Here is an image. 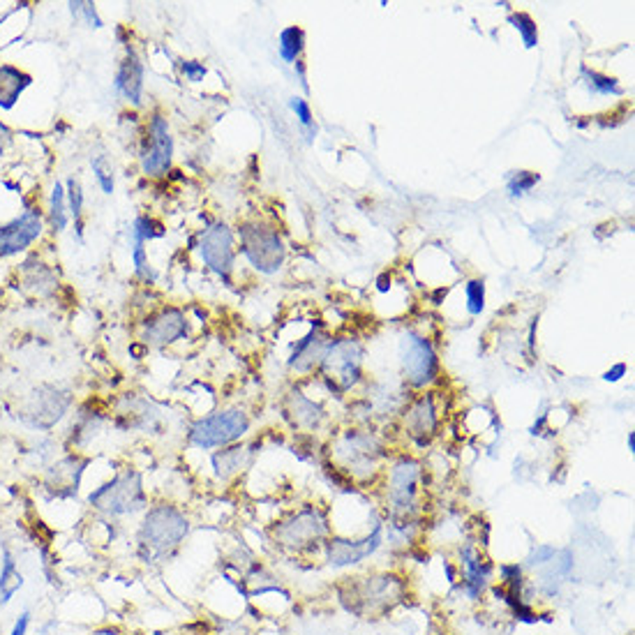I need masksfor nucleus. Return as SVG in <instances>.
Returning a JSON list of instances; mask_svg holds the SVG:
<instances>
[{"mask_svg":"<svg viewBox=\"0 0 635 635\" xmlns=\"http://www.w3.org/2000/svg\"><path fill=\"white\" fill-rule=\"evenodd\" d=\"M405 580L393 573H367L344 577L337 587L340 601L356 617H381L391 612L405 598Z\"/></svg>","mask_w":635,"mask_h":635,"instance_id":"1","label":"nucleus"},{"mask_svg":"<svg viewBox=\"0 0 635 635\" xmlns=\"http://www.w3.org/2000/svg\"><path fill=\"white\" fill-rule=\"evenodd\" d=\"M492 580V564L479 547L467 543L460 550V589L471 601H479Z\"/></svg>","mask_w":635,"mask_h":635,"instance_id":"16","label":"nucleus"},{"mask_svg":"<svg viewBox=\"0 0 635 635\" xmlns=\"http://www.w3.org/2000/svg\"><path fill=\"white\" fill-rule=\"evenodd\" d=\"M629 450L630 453L635 450V432H629Z\"/></svg>","mask_w":635,"mask_h":635,"instance_id":"44","label":"nucleus"},{"mask_svg":"<svg viewBox=\"0 0 635 635\" xmlns=\"http://www.w3.org/2000/svg\"><path fill=\"white\" fill-rule=\"evenodd\" d=\"M181 69H183V74H185L187 81H192V83H199L201 79L206 77V65L199 63V60H183Z\"/></svg>","mask_w":635,"mask_h":635,"instance_id":"40","label":"nucleus"},{"mask_svg":"<svg viewBox=\"0 0 635 635\" xmlns=\"http://www.w3.org/2000/svg\"><path fill=\"white\" fill-rule=\"evenodd\" d=\"M402 375L411 388L432 386L439 376V356L428 337L407 333L402 337Z\"/></svg>","mask_w":635,"mask_h":635,"instance_id":"11","label":"nucleus"},{"mask_svg":"<svg viewBox=\"0 0 635 635\" xmlns=\"http://www.w3.org/2000/svg\"><path fill=\"white\" fill-rule=\"evenodd\" d=\"M280 56H282L284 63H299L301 54L305 49V33L301 26H287V28L280 33Z\"/></svg>","mask_w":635,"mask_h":635,"instance_id":"26","label":"nucleus"},{"mask_svg":"<svg viewBox=\"0 0 635 635\" xmlns=\"http://www.w3.org/2000/svg\"><path fill=\"white\" fill-rule=\"evenodd\" d=\"M132 264H134V273L139 275L146 282H153L155 280V270L151 269V261H148V252L143 248V243H132Z\"/></svg>","mask_w":635,"mask_h":635,"instance_id":"36","label":"nucleus"},{"mask_svg":"<svg viewBox=\"0 0 635 635\" xmlns=\"http://www.w3.org/2000/svg\"><path fill=\"white\" fill-rule=\"evenodd\" d=\"M555 557H557V550L553 545H538L532 555H529L527 564L529 566H547L553 564Z\"/></svg>","mask_w":635,"mask_h":635,"instance_id":"39","label":"nucleus"},{"mask_svg":"<svg viewBox=\"0 0 635 635\" xmlns=\"http://www.w3.org/2000/svg\"><path fill=\"white\" fill-rule=\"evenodd\" d=\"M249 460H252L249 446H231V449L217 450V453L213 455V467H216L220 479H229V476L243 471L249 464Z\"/></svg>","mask_w":635,"mask_h":635,"instance_id":"24","label":"nucleus"},{"mask_svg":"<svg viewBox=\"0 0 635 635\" xmlns=\"http://www.w3.org/2000/svg\"><path fill=\"white\" fill-rule=\"evenodd\" d=\"M69 407H72V393L68 388L45 384L33 388V393L26 397L19 418L33 430H51L58 420H63Z\"/></svg>","mask_w":635,"mask_h":635,"instance_id":"8","label":"nucleus"},{"mask_svg":"<svg viewBox=\"0 0 635 635\" xmlns=\"http://www.w3.org/2000/svg\"><path fill=\"white\" fill-rule=\"evenodd\" d=\"M624 375H626V363H617L615 367H610V370H608L606 375H603V379H606V381H619Z\"/></svg>","mask_w":635,"mask_h":635,"instance_id":"42","label":"nucleus"},{"mask_svg":"<svg viewBox=\"0 0 635 635\" xmlns=\"http://www.w3.org/2000/svg\"><path fill=\"white\" fill-rule=\"evenodd\" d=\"M90 166H93V174L98 178V185L102 187L104 195H113V187H116V174H113V162L109 160L104 153L95 155L90 160Z\"/></svg>","mask_w":635,"mask_h":635,"instance_id":"31","label":"nucleus"},{"mask_svg":"<svg viewBox=\"0 0 635 635\" xmlns=\"http://www.w3.org/2000/svg\"><path fill=\"white\" fill-rule=\"evenodd\" d=\"M90 506L109 518L132 515L146 506V490L139 471L125 470L113 476L109 483L100 485L89 497Z\"/></svg>","mask_w":635,"mask_h":635,"instance_id":"3","label":"nucleus"},{"mask_svg":"<svg viewBox=\"0 0 635 635\" xmlns=\"http://www.w3.org/2000/svg\"><path fill=\"white\" fill-rule=\"evenodd\" d=\"M199 252L204 264L220 278L229 280L236 264L234 231L225 222H213L199 234Z\"/></svg>","mask_w":635,"mask_h":635,"instance_id":"13","label":"nucleus"},{"mask_svg":"<svg viewBox=\"0 0 635 635\" xmlns=\"http://www.w3.org/2000/svg\"><path fill=\"white\" fill-rule=\"evenodd\" d=\"M289 107L293 109V113H296V118L301 121V125L310 127V132H317V127H314V118H312V109H310V104L305 102L303 98H291L289 100Z\"/></svg>","mask_w":635,"mask_h":635,"instance_id":"38","label":"nucleus"},{"mask_svg":"<svg viewBox=\"0 0 635 635\" xmlns=\"http://www.w3.org/2000/svg\"><path fill=\"white\" fill-rule=\"evenodd\" d=\"M278 545L291 553H312L328 538V518L317 506H305L273 529Z\"/></svg>","mask_w":635,"mask_h":635,"instance_id":"4","label":"nucleus"},{"mask_svg":"<svg viewBox=\"0 0 635 635\" xmlns=\"http://www.w3.org/2000/svg\"><path fill=\"white\" fill-rule=\"evenodd\" d=\"M323 379L335 393H349L363 375V347L356 340H335L322 361Z\"/></svg>","mask_w":635,"mask_h":635,"instance_id":"7","label":"nucleus"},{"mask_svg":"<svg viewBox=\"0 0 635 635\" xmlns=\"http://www.w3.org/2000/svg\"><path fill=\"white\" fill-rule=\"evenodd\" d=\"M337 460L343 462L344 471L354 479H367L375 476L379 470V462L384 458L379 439L370 432L349 430L335 446Z\"/></svg>","mask_w":635,"mask_h":635,"instance_id":"9","label":"nucleus"},{"mask_svg":"<svg viewBox=\"0 0 635 635\" xmlns=\"http://www.w3.org/2000/svg\"><path fill=\"white\" fill-rule=\"evenodd\" d=\"M33 83V77L16 65H0V109H15L24 90Z\"/></svg>","mask_w":635,"mask_h":635,"instance_id":"22","label":"nucleus"},{"mask_svg":"<svg viewBox=\"0 0 635 635\" xmlns=\"http://www.w3.org/2000/svg\"><path fill=\"white\" fill-rule=\"evenodd\" d=\"M508 24L518 30L520 37H523V45L527 47V49H534V47L538 45V26L532 16L524 15V12H518V15L508 16Z\"/></svg>","mask_w":635,"mask_h":635,"instance_id":"33","label":"nucleus"},{"mask_svg":"<svg viewBox=\"0 0 635 635\" xmlns=\"http://www.w3.org/2000/svg\"><path fill=\"white\" fill-rule=\"evenodd\" d=\"M249 430V416L238 407L220 409L204 418L195 420L187 432V439L196 449H217L238 441Z\"/></svg>","mask_w":635,"mask_h":635,"instance_id":"5","label":"nucleus"},{"mask_svg":"<svg viewBox=\"0 0 635 635\" xmlns=\"http://www.w3.org/2000/svg\"><path fill=\"white\" fill-rule=\"evenodd\" d=\"M190 532L185 513L176 506H153L139 527V550L143 559H164L174 555Z\"/></svg>","mask_w":635,"mask_h":635,"instance_id":"2","label":"nucleus"},{"mask_svg":"<svg viewBox=\"0 0 635 635\" xmlns=\"http://www.w3.org/2000/svg\"><path fill=\"white\" fill-rule=\"evenodd\" d=\"M381 541H384V534H381V524H376L372 529V534H367L365 538H340L333 536L326 538L323 547H326V559L333 568H344L354 566V564H361L363 559H367L370 555H375L379 550Z\"/></svg>","mask_w":635,"mask_h":635,"instance_id":"15","label":"nucleus"},{"mask_svg":"<svg viewBox=\"0 0 635 635\" xmlns=\"http://www.w3.org/2000/svg\"><path fill=\"white\" fill-rule=\"evenodd\" d=\"M113 89L118 95H122L125 102L132 107H139L143 100V65L139 60L137 51L132 47L125 49V58L121 60L116 69V79H113Z\"/></svg>","mask_w":635,"mask_h":635,"instance_id":"19","label":"nucleus"},{"mask_svg":"<svg viewBox=\"0 0 635 635\" xmlns=\"http://www.w3.org/2000/svg\"><path fill=\"white\" fill-rule=\"evenodd\" d=\"M12 143V130L5 125V122L0 121V155L7 151V146Z\"/></svg>","mask_w":635,"mask_h":635,"instance_id":"41","label":"nucleus"},{"mask_svg":"<svg viewBox=\"0 0 635 635\" xmlns=\"http://www.w3.org/2000/svg\"><path fill=\"white\" fill-rule=\"evenodd\" d=\"M187 335V319L178 308H164L143 323V343L166 347Z\"/></svg>","mask_w":635,"mask_h":635,"instance_id":"17","label":"nucleus"},{"mask_svg":"<svg viewBox=\"0 0 635 635\" xmlns=\"http://www.w3.org/2000/svg\"><path fill=\"white\" fill-rule=\"evenodd\" d=\"M28 624H30V615L28 612H24V615L16 619L15 629H12V635H26V630H28Z\"/></svg>","mask_w":635,"mask_h":635,"instance_id":"43","label":"nucleus"},{"mask_svg":"<svg viewBox=\"0 0 635 635\" xmlns=\"http://www.w3.org/2000/svg\"><path fill=\"white\" fill-rule=\"evenodd\" d=\"M289 416H291L296 426L314 428L322 420L323 411L312 400L301 396V393H293L291 400H289Z\"/></svg>","mask_w":635,"mask_h":635,"instance_id":"25","label":"nucleus"},{"mask_svg":"<svg viewBox=\"0 0 635 635\" xmlns=\"http://www.w3.org/2000/svg\"><path fill=\"white\" fill-rule=\"evenodd\" d=\"M418 483H420V464L411 458L397 460L388 474L386 502L391 508L393 518L407 523L418 508Z\"/></svg>","mask_w":635,"mask_h":635,"instance_id":"10","label":"nucleus"},{"mask_svg":"<svg viewBox=\"0 0 635 635\" xmlns=\"http://www.w3.org/2000/svg\"><path fill=\"white\" fill-rule=\"evenodd\" d=\"M582 79L587 81V86H589L594 93L598 95H621V86L617 83V79L608 77V74L601 72H594V69H587L582 68Z\"/></svg>","mask_w":635,"mask_h":635,"instance_id":"32","label":"nucleus"},{"mask_svg":"<svg viewBox=\"0 0 635 635\" xmlns=\"http://www.w3.org/2000/svg\"><path fill=\"white\" fill-rule=\"evenodd\" d=\"M240 252L259 273H278L287 259V248L278 231L261 222H248L238 229Z\"/></svg>","mask_w":635,"mask_h":635,"instance_id":"6","label":"nucleus"},{"mask_svg":"<svg viewBox=\"0 0 635 635\" xmlns=\"http://www.w3.org/2000/svg\"><path fill=\"white\" fill-rule=\"evenodd\" d=\"M541 181L536 172H513V176L508 178V192L513 196H523L532 190L536 183Z\"/></svg>","mask_w":635,"mask_h":635,"instance_id":"35","label":"nucleus"},{"mask_svg":"<svg viewBox=\"0 0 635 635\" xmlns=\"http://www.w3.org/2000/svg\"><path fill=\"white\" fill-rule=\"evenodd\" d=\"M65 196H68V210L69 217L74 220V229H77V236L81 238L83 236V187L79 183V178H68V187H65Z\"/></svg>","mask_w":635,"mask_h":635,"instance_id":"29","label":"nucleus"},{"mask_svg":"<svg viewBox=\"0 0 635 635\" xmlns=\"http://www.w3.org/2000/svg\"><path fill=\"white\" fill-rule=\"evenodd\" d=\"M437 428H439V414H437L432 393L416 397L405 409V430L409 432V437L416 444H430L432 437L437 435Z\"/></svg>","mask_w":635,"mask_h":635,"instance_id":"18","label":"nucleus"},{"mask_svg":"<svg viewBox=\"0 0 635 635\" xmlns=\"http://www.w3.org/2000/svg\"><path fill=\"white\" fill-rule=\"evenodd\" d=\"M19 278L26 291H30L37 299H49L51 293L56 291V287H58V275L45 261L37 259V257H28L21 264Z\"/></svg>","mask_w":635,"mask_h":635,"instance_id":"21","label":"nucleus"},{"mask_svg":"<svg viewBox=\"0 0 635 635\" xmlns=\"http://www.w3.org/2000/svg\"><path fill=\"white\" fill-rule=\"evenodd\" d=\"M464 301H467V312L481 314L485 308V282L483 280H470L464 284Z\"/></svg>","mask_w":635,"mask_h":635,"instance_id":"34","label":"nucleus"},{"mask_svg":"<svg viewBox=\"0 0 635 635\" xmlns=\"http://www.w3.org/2000/svg\"><path fill=\"white\" fill-rule=\"evenodd\" d=\"M69 12H72L74 19H81L90 28H102V19L98 16L93 3H69Z\"/></svg>","mask_w":635,"mask_h":635,"instance_id":"37","label":"nucleus"},{"mask_svg":"<svg viewBox=\"0 0 635 635\" xmlns=\"http://www.w3.org/2000/svg\"><path fill=\"white\" fill-rule=\"evenodd\" d=\"M130 234H132V243H143V245H146L148 240L162 238V236L166 234V229H164V225H162L160 220H155V217L139 216L137 220H134V225H132V229H130Z\"/></svg>","mask_w":635,"mask_h":635,"instance_id":"30","label":"nucleus"},{"mask_svg":"<svg viewBox=\"0 0 635 635\" xmlns=\"http://www.w3.org/2000/svg\"><path fill=\"white\" fill-rule=\"evenodd\" d=\"M49 225L56 234H63L69 225V210H68V196H65V187L56 183L51 190L49 199Z\"/></svg>","mask_w":635,"mask_h":635,"instance_id":"28","label":"nucleus"},{"mask_svg":"<svg viewBox=\"0 0 635 635\" xmlns=\"http://www.w3.org/2000/svg\"><path fill=\"white\" fill-rule=\"evenodd\" d=\"M42 210L28 206L15 220L0 225V259L26 252L42 236Z\"/></svg>","mask_w":635,"mask_h":635,"instance_id":"14","label":"nucleus"},{"mask_svg":"<svg viewBox=\"0 0 635 635\" xmlns=\"http://www.w3.org/2000/svg\"><path fill=\"white\" fill-rule=\"evenodd\" d=\"M83 467H86V460L77 458V455H74V458L60 460L58 464H54V467L49 470V485L58 490V492L65 488H68V494L77 492V485L79 481H81Z\"/></svg>","mask_w":635,"mask_h":635,"instance_id":"23","label":"nucleus"},{"mask_svg":"<svg viewBox=\"0 0 635 635\" xmlns=\"http://www.w3.org/2000/svg\"><path fill=\"white\" fill-rule=\"evenodd\" d=\"M21 585H24V576H21L19 568H16L12 555L5 553V557H3V568H0V606L10 603V598L21 589Z\"/></svg>","mask_w":635,"mask_h":635,"instance_id":"27","label":"nucleus"},{"mask_svg":"<svg viewBox=\"0 0 635 635\" xmlns=\"http://www.w3.org/2000/svg\"><path fill=\"white\" fill-rule=\"evenodd\" d=\"M331 343L333 340H328V337L323 335L322 326H312L303 340H299V343L293 344L291 358H289V367L296 372H301V375H305V372H312L314 367L322 365V361H323V356H326Z\"/></svg>","mask_w":635,"mask_h":635,"instance_id":"20","label":"nucleus"},{"mask_svg":"<svg viewBox=\"0 0 635 635\" xmlns=\"http://www.w3.org/2000/svg\"><path fill=\"white\" fill-rule=\"evenodd\" d=\"M174 162V137L164 116H153L139 148L142 172L151 178L166 176Z\"/></svg>","mask_w":635,"mask_h":635,"instance_id":"12","label":"nucleus"}]
</instances>
